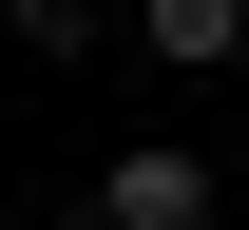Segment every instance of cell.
Instances as JSON below:
<instances>
[{"instance_id":"6da1fadb","label":"cell","mask_w":249,"mask_h":230,"mask_svg":"<svg viewBox=\"0 0 249 230\" xmlns=\"http://www.w3.org/2000/svg\"><path fill=\"white\" fill-rule=\"evenodd\" d=\"M77 230H211V154H173V134H154V154H115V173L77 192Z\"/></svg>"},{"instance_id":"7a4b0ae2","label":"cell","mask_w":249,"mask_h":230,"mask_svg":"<svg viewBox=\"0 0 249 230\" xmlns=\"http://www.w3.org/2000/svg\"><path fill=\"white\" fill-rule=\"evenodd\" d=\"M134 38H154L173 77H230V58H249V0H154V19H134Z\"/></svg>"}]
</instances>
